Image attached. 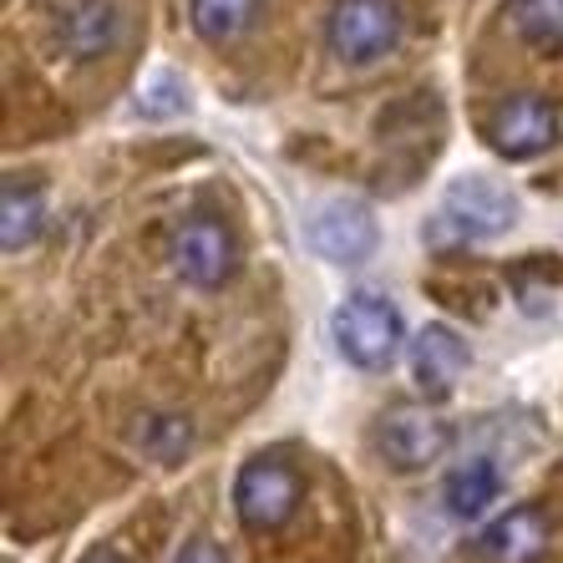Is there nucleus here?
Masks as SVG:
<instances>
[{"instance_id": "nucleus-1", "label": "nucleus", "mask_w": 563, "mask_h": 563, "mask_svg": "<svg viewBox=\"0 0 563 563\" xmlns=\"http://www.w3.org/2000/svg\"><path fill=\"white\" fill-rule=\"evenodd\" d=\"M518 223V198L498 188L483 173H467L442 194L437 213L427 219V244L432 250H462V244H483L498 239Z\"/></svg>"}, {"instance_id": "nucleus-2", "label": "nucleus", "mask_w": 563, "mask_h": 563, "mask_svg": "<svg viewBox=\"0 0 563 563\" xmlns=\"http://www.w3.org/2000/svg\"><path fill=\"white\" fill-rule=\"evenodd\" d=\"M330 341L355 371H391L401 345H407V325H401V310L386 295L355 289L330 314Z\"/></svg>"}, {"instance_id": "nucleus-3", "label": "nucleus", "mask_w": 563, "mask_h": 563, "mask_svg": "<svg viewBox=\"0 0 563 563\" xmlns=\"http://www.w3.org/2000/svg\"><path fill=\"white\" fill-rule=\"evenodd\" d=\"M300 508V472L285 457H250L234 477V512L250 533H275Z\"/></svg>"}, {"instance_id": "nucleus-4", "label": "nucleus", "mask_w": 563, "mask_h": 563, "mask_svg": "<svg viewBox=\"0 0 563 563\" xmlns=\"http://www.w3.org/2000/svg\"><path fill=\"white\" fill-rule=\"evenodd\" d=\"M305 244L325 264L355 269L380 250V223L371 213V203H361V198H325L305 223Z\"/></svg>"}, {"instance_id": "nucleus-5", "label": "nucleus", "mask_w": 563, "mask_h": 563, "mask_svg": "<svg viewBox=\"0 0 563 563\" xmlns=\"http://www.w3.org/2000/svg\"><path fill=\"white\" fill-rule=\"evenodd\" d=\"M330 52L351 66H371L401 41V15L391 0H335L330 11Z\"/></svg>"}, {"instance_id": "nucleus-6", "label": "nucleus", "mask_w": 563, "mask_h": 563, "mask_svg": "<svg viewBox=\"0 0 563 563\" xmlns=\"http://www.w3.org/2000/svg\"><path fill=\"white\" fill-rule=\"evenodd\" d=\"M559 132H563V112L549 102V97L518 92L493 112V122H487V143H493L498 157H508V163H528V157L549 153V147L559 143Z\"/></svg>"}, {"instance_id": "nucleus-7", "label": "nucleus", "mask_w": 563, "mask_h": 563, "mask_svg": "<svg viewBox=\"0 0 563 563\" xmlns=\"http://www.w3.org/2000/svg\"><path fill=\"white\" fill-rule=\"evenodd\" d=\"M173 269L194 289L229 285L239 269V244H234V234H229V223L209 219V213L188 219L184 229L173 234Z\"/></svg>"}, {"instance_id": "nucleus-8", "label": "nucleus", "mask_w": 563, "mask_h": 563, "mask_svg": "<svg viewBox=\"0 0 563 563\" xmlns=\"http://www.w3.org/2000/svg\"><path fill=\"white\" fill-rule=\"evenodd\" d=\"M380 457L391 462L396 472H421L432 467V462L446 457V446H452V427H446L437 411L427 407H391L386 417H380Z\"/></svg>"}, {"instance_id": "nucleus-9", "label": "nucleus", "mask_w": 563, "mask_h": 563, "mask_svg": "<svg viewBox=\"0 0 563 563\" xmlns=\"http://www.w3.org/2000/svg\"><path fill=\"white\" fill-rule=\"evenodd\" d=\"M407 355H411V380H417V391L427 401H446V396L457 391L462 371H467V341H462L452 325L432 320V325H421L417 335L407 341Z\"/></svg>"}, {"instance_id": "nucleus-10", "label": "nucleus", "mask_w": 563, "mask_h": 563, "mask_svg": "<svg viewBox=\"0 0 563 563\" xmlns=\"http://www.w3.org/2000/svg\"><path fill=\"white\" fill-rule=\"evenodd\" d=\"M56 41L66 56L97 62L122 41V15L112 0H66L56 11Z\"/></svg>"}, {"instance_id": "nucleus-11", "label": "nucleus", "mask_w": 563, "mask_h": 563, "mask_svg": "<svg viewBox=\"0 0 563 563\" xmlns=\"http://www.w3.org/2000/svg\"><path fill=\"white\" fill-rule=\"evenodd\" d=\"M477 549L493 563H538L549 553V512L533 508V503H518V508L503 512L498 523L483 528Z\"/></svg>"}, {"instance_id": "nucleus-12", "label": "nucleus", "mask_w": 563, "mask_h": 563, "mask_svg": "<svg viewBox=\"0 0 563 563\" xmlns=\"http://www.w3.org/2000/svg\"><path fill=\"white\" fill-rule=\"evenodd\" d=\"M498 498H503V472H498V462H487V457H472V462H462V467H452L442 483V503L457 523L483 518Z\"/></svg>"}, {"instance_id": "nucleus-13", "label": "nucleus", "mask_w": 563, "mask_h": 563, "mask_svg": "<svg viewBox=\"0 0 563 563\" xmlns=\"http://www.w3.org/2000/svg\"><path fill=\"white\" fill-rule=\"evenodd\" d=\"M41 219H46L41 194L11 178V184H5V194H0V244H5V254L26 250L31 239L41 234Z\"/></svg>"}, {"instance_id": "nucleus-14", "label": "nucleus", "mask_w": 563, "mask_h": 563, "mask_svg": "<svg viewBox=\"0 0 563 563\" xmlns=\"http://www.w3.org/2000/svg\"><path fill=\"white\" fill-rule=\"evenodd\" d=\"M254 11H260V0H188V21L213 46L244 36L254 26Z\"/></svg>"}, {"instance_id": "nucleus-15", "label": "nucleus", "mask_w": 563, "mask_h": 563, "mask_svg": "<svg viewBox=\"0 0 563 563\" xmlns=\"http://www.w3.org/2000/svg\"><path fill=\"white\" fill-rule=\"evenodd\" d=\"M508 15H512V31L533 52H543V56L563 52V0H512Z\"/></svg>"}, {"instance_id": "nucleus-16", "label": "nucleus", "mask_w": 563, "mask_h": 563, "mask_svg": "<svg viewBox=\"0 0 563 563\" xmlns=\"http://www.w3.org/2000/svg\"><path fill=\"white\" fill-rule=\"evenodd\" d=\"M184 102H188L184 81L173 77V71H157V77L143 87V102H137V112H143V118H173V112H184Z\"/></svg>"}, {"instance_id": "nucleus-17", "label": "nucleus", "mask_w": 563, "mask_h": 563, "mask_svg": "<svg viewBox=\"0 0 563 563\" xmlns=\"http://www.w3.org/2000/svg\"><path fill=\"white\" fill-rule=\"evenodd\" d=\"M173 563H229V553L213 543V538H194V543H184L178 549V559Z\"/></svg>"}, {"instance_id": "nucleus-18", "label": "nucleus", "mask_w": 563, "mask_h": 563, "mask_svg": "<svg viewBox=\"0 0 563 563\" xmlns=\"http://www.w3.org/2000/svg\"><path fill=\"white\" fill-rule=\"evenodd\" d=\"M81 563H122V559H118V553H107V549H97V553H87Z\"/></svg>"}]
</instances>
